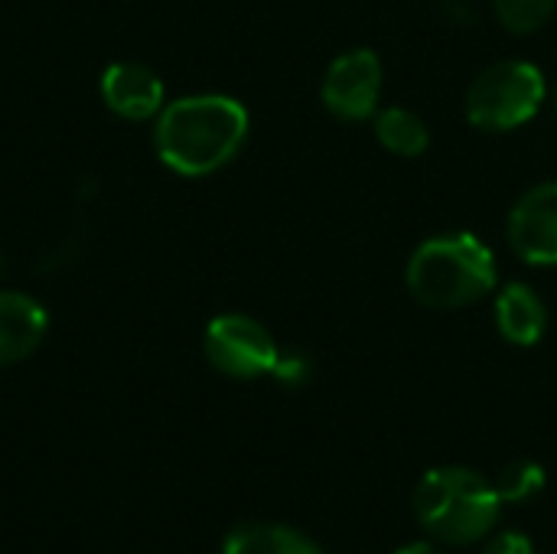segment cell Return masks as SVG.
I'll return each mask as SVG.
<instances>
[{
    "label": "cell",
    "instance_id": "cell-12",
    "mask_svg": "<svg viewBox=\"0 0 557 554\" xmlns=\"http://www.w3.org/2000/svg\"><path fill=\"white\" fill-rule=\"evenodd\" d=\"M222 554H323V549L290 526L255 522L228 532Z\"/></svg>",
    "mask_w": 557,
    "mask_h": 554
},
{
    "label": "cell",
    "instance_id": "cell-3",
    "mask_svg": "<svg viewBox=\"0 0 557 554\" xmlns=\"http://www.w3.org/2000/svg\"><path fill=\"white\" fill-rule=\"evenodd\" d=\"M418 526L444 545H476L490 539L503 516L496 483L467 467H437L414 487Z\"/></svg>",
    "mask_w": 557,
    "mask_h": 554
},
{
    "label": "cell",
    "instance_id": "cell-19",
    "mask_svg": "<svg viewBox=\"0 0 557 554\" xmlns=\"http://www.w3.org/2000/svg\"><path fill=\"white\" fill-rule=\"evenodd\" d=\"M552 104H555V114H557V88H555V95H552Z\"/></svg>",
    "mask_w": 557,
    "mask_h": 554
},
{
    "label": "cell",
    "instance_id": "cell-7",
    "mask_svg": "<svg viewBox=\"0 0 557 554\" xmlns=\"http://www.w3.org/2000/svg\"><path fill=\"white\" fill-rule=\"evenodd\" d=\"M506 238L512 251L539 268L557 264V183L532 186L509 212Z\"/></svg>",
    "mask_w": 557,
    "mask_h": 554
},
{
    "label": "cell",
    "instance_id": "cell-8",
    "mask_svg": "<svg viewBox=\"0 0 557 554\" xmlns=\"http://www.w3.org/2000/svg\"><path fill=\"white\" fill-rule=\"evenodd\" d=\"M104 104L127 121H147L163 111V82L140 62H114L101 75Z\"/></svg>",
    "mask_w": 557,
    "mask_h": 554
},
{
    "label": "cell",
    "instance_id": "cell-14",
    "mask_svg": "<svg viewBox=\"0 0 557 554\" xmlns=\"http://www.w3.org/2000/svg\"><path fill=\"white\" fill-rule=\"evenodd\" d=\"M557 0H493V10L499 16V23L509 33H535L542 29L552 13H555Z\"/></svg>",
    "mask_w": 557,
    "mask_h": 554
},
{
    "label": "cell",
    "instance_id": "cell-6",
    "mask_svg": "<svg viewBox=\"0 0 557 554\" xmlns=\"http://www.w3.org/2000/svg\"><path fill=\"white\" fill-rule=\"evenodd\" d=\"M385 69L375 49H349L336 56L323 75L320 95L339 121H372L382 101Z\"/></svg>",
    "mask_w": 557,
    "mask_h": 554
},
{
    "label": "cell",
    "instance_id": "cell-2",
    "mask_svg": "<svg viewBox=\"0 0 557 554\" xmlns=\"http://www.w3.org/2000/svg\"><path fill=\"white\" fill-rule=\"evenodd\" d=\"M411 297L431 310H460L499 284L493 248L473 232H444L414 248L405 268Z\"/></svg>",
    "mask_w": 557,
    "mask_h": 554
},
{
    "label": "cell",
    "instance_id": "cell-4",
    "mask_svg": "<svg viewBox=\"0 0 557 554\" xmlns=\"http://www.w3.org/2000/svg\"><path fill=\"white\" fill-rule=\"evenodd\" d=\"M548 101V78L525 59H506L483 69L467 91V121L490 134H509L529 124Z\"/></svg>",
    "mask_w": 557,
    "mask_h": 554
},
{
    "label": "cell",
    "instance_id": "cell-1",
    "mask_svg": "<svg viewBox=\"0 0 557 554\" xmlns=\"http://www.w3.org/2000/svg\"><path fill=\"white\" fill-rule=\"evenodd\" d=\"M248 111L228 95H189L157 114L160 160L183 176H206L238 157L248 140Z\"/></svg>",
    "mask_w": 557,
    "mask_h": 554
},
{
    "label": "cell",
    "instance_id": "cell-17",
    "mask_svg": "<svg viewBox=\"0 0 557 554\" xmlns=\"http://www.w3.org/2000/svg\"><path fill=\"white\" fill-rule=\"evenodd\" d=\"M434 7L454 26H467L473 20V0H434Z\"/></svg>",
    "mask_w": 557,
    "mask_h": 554
},
{
    "label": "cell",
    "instance_id": "cell-13",
    "mask_svg": "<svg viewBox=\"0 0 557 554\" xmlns=\"http://www.w3.org/2000/svg\"><path fill=\"white\" fill-rule=\"evenodd\" d=\"M545 483H548V477H545L542 464H535V460H516V464H509L496 477V493H499L503 503L522 506V503L539 500L545 493Z\"/></svg>",
    "mask_w": 557,
    "mask_h": 554
},
{
    "label": "cell",
    "instance_id": "cell-15",
    "mask_svg": "<svg viewBox=\"0 0 557 554\" xmlns=\"http://www.w3.org/2000/svg\"><path fill=\"white\" fill-rule=\"evenodd\" d=\"M271 376H274L277 385H284V389H307V385L313 382V359H310L307 353H297V349L281 353Z\"/></svg>",
    "mask_w": 557,
    "mask_h": 554
},
{
    "label": "cell",
    "instance_id": "cell-9",
    "mask_svg": "<svg viewBox=\"0 0 557 554\" xmlns=\"http://www.w3.org/2000/svg\"><path fill=\"white\" fill-rule=\"evenodd\" d=\"M496 330L512 346H539L548 330V307L535 287L512 281L496 294Z\"/></svg>",
    "mask_w": 557,
    "mask_h": 554
},
{
    "label": "cell",
    "instance_id": "cell-5",
    "mask_svg": "<svg viewBox=\"0 0 557 554\" xmlns=\"http://www.w3.org/2000/svg\"><path fill=\"white\" fill-rule=\"evenodd\" d=\"M281 349L264 323L245 313H222L206 327V359L232 379L271 376Z\"/></svg>",
    "mask_w": 557,
    "mask_h": 554
},
{
    "label": "cell",
    "instance_id": "cell-10",
    "mask_svg": "<svg viewBox=\"0 0 557 554\" xmlns=\"http://www.w3.org/2000/svg\"><path fill=\"white\" fill-rule=\"evenodd\" d=\"M46 327L49 317L33 297L0 291V366L33 356L46 336Z\"/></svg>",
    "mask_w": 557,
    "mask_h": 554
},
{
    "label": "cell",
    "instance_id": "cell-16",
    "mask_svg": "<svg viewBox=\"0 0 557 554\" xmlns=\"http://www.w3.org/2000/svg\"><path fill=\"white\" fill-rule=\"evenodd\" d=\"M483 554H535V545L522 532H499L496 539L486 542Z\"/></svg>",
    "mask_w": 557,
    "mask_h": 554
},
{
    "label": "cell",
    "instance_id": "cell-18",
    "mask_svg": "<svg viewBox=\"0 0 557 554\" xmlns=\"http://www.w3.org/2000/svg\"><path fill=\"white\" fill-rule=\"evenodd\" d=\"M395 554H441L431 542H411V545H405V549H398Z\"/></svg>",
    "mask_w": 557,
    "mask_h": 554
},
{
    "label": "cell",
    "instance_id": "cell-11",
    "mask_svg": "<svg viewBox=\"0 0 557 554\" xmlns=\"http://www.w3.org/2000/svg\"><path fill=\"white\" fill-rule=\"evenodd\" d=\"M372 131H375V140L395 153V157H421L428 147H431V127L428 121L411 111V108H401V104H392V108H379L375 118H372Z\"/></svg>",
    "mask_w": 557,
    "mask_h": 554
}]
</instances>
